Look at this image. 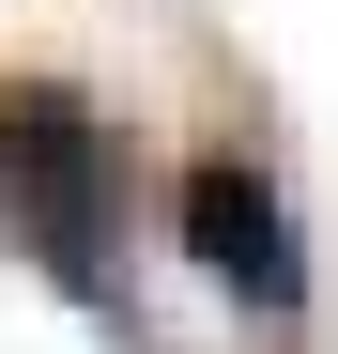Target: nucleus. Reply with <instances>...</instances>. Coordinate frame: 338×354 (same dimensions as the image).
<instances>
[{
    "mask_svg": "<svg viewBox=\"0 0 338 354\" xmlns=\"http://www.w3.org/2000/svg\"><path fill=\"white\" fill-rule=\"evenodd\" d=\"M169 231H185V262L231 292L261 339H308V231H292V185H277L246 139H200L169 169Z\"/></svg>",
    "mask_w": 338,
    "mask_h": 354,
    "instance_id": "obj_2",
    "label": "nucleus"
},
{
    "mask_svg": "<svg viewBox=\"0 0 338 354\" xmlns=\"http://www.w3.org/2000/svg\"><path fill=\"white\" fill-rule=\"evenodd\" d=\"M0 216H16V247L77 292L108 339H154L139 324V277H123V139H108V108L77 77H0Z\"/></svg>",
    "mask_w": 338,
    "mask_h": 354,
    "instance_id": "obj_1",
    "label": "nucleus"
}]
</instances>
